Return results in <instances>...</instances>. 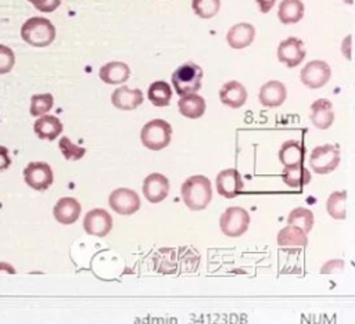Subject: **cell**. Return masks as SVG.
<instances>
[{
    "instance_id": "obj_1",
    "label": "cell",
    "mask_w": 355,
    "mask_h": 324,
    "mask_svg": "<svg viewBox=\"0 0 355 324\" xmlns=\"http://www.w3.org/2000/svg\"><path fill=\"white\" fill-rule=\"evenodd\" d=\"M182 199L191 210L205 209L212 199V188L208 177L196 174L187 177L180 188Z\"/></svg>"
},
{
    "instance_id": "obj_2",
    "label": "cell",
    "mask_w": 355,
    "mask_h": 324,
    "mask_svg": "<svg viewBox=\"0 0 355 324\" xmlns=\"http://www.w3.org/2000/svg\"><path fill=\"white\" fill-rule=\"evenodd\" d=\"M21 37L29 46L46 47L55 39V26L47 18L32 17L22 24Z\"/></svg>"
},
{
    "instance_id": "obj_3",
    "label": "cell",
    "mask_w": 355,
    "mask_h": 324,
    "mask_svg": "<svg viewBox=\"0 0 355 324\" xmlns=\"http://www.w3.org/2000/svg\"><path fill=\"white\" fill-rule=\"evenodd\" d=\"M202 69L200 65L187 61L178 66L172 73V84L179 96L196 93L201 89Z\"/></svg>"
},
{
    "instance_id": "obj_4",
    "label": "cell",
    "mask_w": 355,
    "mask_h": 324,
    "mask_svg": "<svg viewBox=\"0 0 355 324\" xmlns=\"http://www.w3.org/2000/svg\"><path fill=\"white\" fill-rule=\"evenodd\" d=\"M172 126L164 119H153L147 122L140 132L141 144L151 151H159L171 143Z\"/></svg>"
},
{
    "instance_id": "obj_5",
    "label": "cell",
    "mask_w": 355,
    "mask_h": 324,
    "mask_svg": "<svg viewBox=\"0 0 355 324\" xmlns=\"http://www.w3.org/2000/svg\"><path fill=\"white\" fill-rule=\"evenodd\" d=\"M250 215L241 206H229L219 219L220 231L230 238L243 235L248 230Z\"/></svg>"
},
{
    "instance_id": "obj_6",
    "label": "cell",
    "mask_w": 355,
    "mask_h": 324,
    "mask_svg": "<svg viewBox=\"0 0 355 324\" xmlns=\"http://www.w3.org/2000/svg\"><path fill=\"white\" fill-rule=\"evenodd\" d=\"M340 163V151L336 145L323 144L316 145L309 156L311 169L318 174H327L333 172Z\"/></svg>"
},
{
    "instance_id": "obj_7",
    "label": "cell",
    "mask_w": 355,
    "mask_h": 324,
    "mask_svg": "<svg viewBox=\"0 0 355 324\" xmlns=\"http://www.w3.org/2000/svg\"><path fill=\"white\" fill-rule=\"evenodd\" d=\"M25 183L37 191L47 190L54 180L53 170L46 162H29L24 169Z\"/></svg>"
},
{
    "instance_id": "obj_8",
    "label": "cell",
    "mask_w": 355,
    "mask_h": 324,
    "mask_svg": "<svg viewBox=\"0 0 355 324\" xmlns=\"http://www.w3.org/2000/svg\"><path fill=\"white\" fill-rule=\"evenodd\" d=\"M108 205L114 212L122 216L133 215L140 208V198L130 188H116L108 197Z\"/></svg>"
},
{
    "instance_id": "obj_9",
    "label": "cell",
    "mask_w": 355,
    "mask_h": 324,
    "mask_svg": "<svg viewBox=\"0 0 355 324\" xmlns=\"http://www.w3.org/2000/svg\"><path fill=\"white\" fill-rule=\"evenodd\" d=\"M331 76V69L327 62L313 60L301 69V82L309 89H319L324 86Z\"/></svg>"
},
{
    "instance_id": "obj_10",
    "label": "cell",
    "mask_w": 355,
    "mask_h": 324,
    "mask_svg": "<svg viewBox=\"0 0 355 324\" xmlns=\"http://www.w3.org/2000/svg\"><path fill=\"white\" fill-rule=\"evenodd\" d=\"M305 47L304 42L298 37H287L282 40L277 46V60L288 68H294L302 62L305 58Z\"/></svg>"
},
{
    "instance_id": "obj_11",
    "label": "cell",
    "mask_w": 355,
    "mask_h": 324,
    "mask_svg": "<svg viewBox=\"0 0 355 324\" xmlns=\"http://www.w3.org/2000/svg\"><path fill=\"white\" fill-rule=\"evenodd\" d=\"M83 228L90 235L105 237L112 228V217L105 209H92L83 219Z\"/></svg>"
},
{
    "instance_id": "obj_12",
    "label": "cell",
    "mask_w": 355,
    "mask_h": 324,
    "mask_svg": "<svg viewBox=\"0 0 355 324\" xmlns=\"http://www.w3.org/2000/svg\"><path fill=\"white\" fill-rule=\"evenodd\" d=\"M143 194L151 204H158L168 197L169 180L161 173H151L143 181Z\"/></svg>"
},
{
    "instance_id": "obj_13",
    "label": "cell",
    "mask_w": 355,
    "mask_h": 324,
    "mask_svg": "<svg viewBox=\"0 0 355 324\" xmlns=\"http://www.w3.org/2000/svg\"><path fill=\"white\" fill-rule=\"evenodd\" d=\"M244 188L241 174L236 169H225L216 176V190L225 198H234Z\"/></svg>"
},
{
    "instance_id": "obj_14",
    "label": "cell",
    "mask_w": 355,
    "mask_h": 324,
    "mask_svg": "<svg viewBox=\"0 0 355 324\" xmlns=\"http://www.w3.org/2000/svg\"><path fill=\"white\" fill-rule=\"evenodd\" d=\"M143 91L140 89H129L128 86H121L111 94V102L115 108L122 111H130L143 104Z\"/></svg>"
},
{
    "instance_id": "obj_15",
    "label": "cell",
    "mask_w": 355,
    "mask_h": 324,
    "mask_svg": "<svg viewBox=\"0 0 355 324\" xmlns=\"http://www.w3.org/2000/svg\"><path fill=\"white\" fill-rule=\"evenodd\" d=\"M258 97H259V102L263 107L275 108V107H280L284 102L287 97V90L282 82L269 80L261 86Z\"/></svg>"
},
{
    "instance_id": "obj_16",
    "label": "cell",
    "mask_w": 355,
    "mask_h": 324,
    "mask_svg": "<svg viewBox=\"0 0 355 324\" xmlns=\"http://www.w3.org/2000/svg\"><path fill=\"white\" fill-rule=\"evenodd\" d=\"M82 212V206L78 199L72 197H64L57 201L53 208V215L55 220L61 224H72L78 220Z\"/></svg>"
},
{
    "instance_id": "obj_17",
    "label": "cell",
    "mask_w": 355,
    "mask_h": 324,
    "mask_svg": "<svg viewBox=\"0 0 355 324\" xmlns=\"http://www.w3.org/2000/svg\"><path fill=\"white\" fill-rule=\"evenodd\" d=\"M311 122L318 129H329L333 125L334 120V112H333V104L327 98H318L311 105V114H309Z\"/></svg>"
},
{
    "instance_id": "obj_18",
    "label": "cell",
    "mask_w": 355,
    "mask_h": 324,
    "mask_svg": "<svg viewBox=\"0 0 355 324\" xmlns=\"http://www.w3.org/2000/svg\"><path fill=\"white\" fill-rule=\"evenodd\" d=\"M254 37H255V28L248 22H239L233 25L226 35L227 44L234 50L248 47L252 43Z\"/></svg>"
},
{
    "instance_id": "obj_19",
    "label": "cell",
    "mask_w": 355,
    "mask_h": 324,
    "mask_svg": "<svg viewBox=\"0 0 355 324\" xmlns=\"http://www.w3.org/2000/svg\"><path fill=\"white\" fill-rule=\"evenodd\" d=\"M219 100L230 108H240L247 101V89L237 80L226 82L219 90Z\"/></svg>"
},
{
    "instance_id": "obj_20",
    "label": "cell",
    "mask_w": 355,
    "mask_h": 324,
    "mask_svg": "<svg viewBox=\"0 0 355 324\" xmlns=\"http://www.w3.org/2000/svg\"><path fill=\"white\" fill-rule=\"evenodd\" d=\"M98 76L107 84H121L129 79L130 68L122 61H111L100 68Z\"/></svg>"
},
{
    "instance_id": "obj_21",
    "label": "cell",
    "mask_w": 355,
    "mask_h": 324,
    "mask_svg": "<svg viewBox=\"0 0 355 324\" xmlns=\"http://www.w3.org/2000/svg\"><path fill=\"white\" fill-rule=\"evenodd\" d=\"M36 136L42 140H55L62 132L61 120L54 115H40L33 123Z\"/></svg>"
},
{
    "instance_id": "obj_22",
    "label": "cell",
    "mask_w": 355,
    "mask_h": 324,
    "mask_svg": "<svg viewBox=\"0 0 355 324\" xmlns=\"http://www.w3.org/2000/svg\"><path fill=\"white\" fill-rule=\"evenodd\" d=\"M178 108L184 118L197 119L205 112V100L196 93L184 94L180 96V100L178 101Z\"/></svg>"
},
{
    "instance_id": "obj_23",
    "label": "cell",
    "mask_w": 355,
    "mask_h": 324,
    "mask_svg": "<svg viewBox=\"0 0 355 324\" xmlns=\"http://www.w3.org/2000/svg\"><path fill=\"white\" fill-rule=\"evenodd\" d=\"M282 179L288 187L301 188L306 186L312 177H311V172L302 165V162H300V163L284 166L282 172Z\"/></svg>"
},
{
    "instance_id": "obj_24",
    "label": "cell",
    "mask_w": 355,
    "mask_h": 324,
    "mask_svg": "<svg viewBox=\"0 0 355 324\" xmlns=\"http://www.w3.org/2000/svg\"><path fill=\"white\" fill-rule=\"evenodd\" d=\"M304 3L301 0H282L277 10L279 21L284 25L297 24L304 17Z\"/></svg>"
},
{
    "instance_id": "obj_25",
    "label": "cell",
    "mask_w": 355,
    "mask_h": 324,
    "mask_svg": "<svg viewBox=\"0 0 355 324\" xmlns=\"http://www.w3.org/2000/svg\"><path fill=\"white\" fill-rule=\"evenodd\" d=\"M304 154H305V148L301 141L288 140V141H284L279 150V161L284 166L300 163L304 161Z\"/></svg>"
},
{
    "instance_id": "obj_26",
    "label": "cell",
    "mask_w": 355,
    "mask_h": 324,
    "mask_svg": "<svg viewBox=\"0 0 355 324\" xmlns=\"http://www.w3.org/2000/svg\"><path fill=\"white\" fill-rule=\"evenodd\" d=\"M276 242L280 246H305L308 244L306 233H304L300 227L290 226L283 227L276 237Z\"/></svg>"
},
{
    "instance_id": "obj_27",
    "label": "cell",
    "mask_w": 355,
    "mask_h": 324,
    "mask_svg": "<svg viewBox=\"0 0 355 324\" xmlns=\"http://www.w3.org/2000/svg\"><path fill=\"white\" fill-rule=\"evenodd\" d=\"M147 97L155 107H166L172 98V89L164 80L153 82L147 90Z\"/></svg>"
},
{
    "instance_id": "obj_28",
    "label": "cell",
    "mask_w": 355,
    "mask_h": 324,
    "mask_svg": "<svg viewBox=\"0 0 355 324\" xmlns=\"http://www.w3.org/2000/svg\"><path fill=\"white\" fill-rule=\"evenodd\" d=\"M287 224L300 227L304 233L308 234L313 227V213L311 209L304 208V206L295 208L288 213Z\"/></svg>"
},
{
    "instance_id": "obj_29",
    "label": "cell",
    "mask_w": 355,
    "mask_h": 324,
    "mask_svg": "<svg viewBox=\"0 0 355 324\" xmlns=\"http://www.w3.org/2000/svg\"><path fill=\"white\" fill-rule=\"evenodd\" d=\"M347 192L345 191H334L330 194L326 202V209L333 219L344 220L347 216Z\"/></svg>"
},
{
    "instance_id": "obj_30",
    "label": "cell",
    "mask_w": 355,
    "mask_h": 324,
    "mask_svg": "<svg viewBox=\"0 0 355 324\" xmlns=\"http://www.w3.org/2000/svg\"><path fill=\"white\" fill-rule=\"evenodd\" d=\"M54 104V97L50 93H44V94H33L31 97V108H29V114L32 116H40L47 114Z\"/></svg>"
},
{
    "instance_id": "obj_31",
    "label": "cell",
    "mask_w": 355,
    "mask_h": 324,
    "mask_svg": "<svg viewBox=\"0 0 355 324\" xmlns=\"http://www.w3.org/2000/svg\"><path fill=\"white\" fill-rule=\"evenodd\" d=\"M191 8L196 15L208 19L218 14L220 8V0H193Z\"/></svg>"
},
{
    "instance_id": "obj_32",
    "label": "cell",
    "mask_w": 355,
    "mask_h": 324,
    "mask_svg": "<svg viewBox=\"0 0 355 324\" xmlns=\"http://www.w3.org/2000/svg\"><path fill=\"white\" fill-rule=\"evenodd\" d=\"M58 147H60V150H61V152H62V155L67 161H78V159L83 158V155L86 154V150L83 147H79V145L73 144L71 141V138L67 137V136L60 138Z\"/></svg>"
},
{
    "instance_id": "obj_33",
    "label": "cell",
    "mask_w": 355,
    "mask_h": 324,
    "mask_svg": "<svg viewBox=\"0 0 355 324\" xmlns=\"http://www.w3.org/2000/svg\"><path fill=\"white\" fill-rule=\"evenodd\" d=\"M15 64L14 51L4 44H0V75L8 73Z\"/></svg>"
},
{
    "instance_id": "obj_34",
    "label": "cell",
    "mask_w": 355,
    "mask_h": 324,
    "mask_svg": "<svg viewBox=\"0 0 355 324\" xmlns=\"http://www.w3.org/2000/svg\"><path fill=\"white\" fill-rule=\"evenodd\" d=\"M35 6L36 10L42 12H53L61 4V0H28Z\"/></svg>"
},
{
    "instance_id": "obj_35",
    "label": "cell",
    "mask_w": 355,
    "mask_h": 324,
    "mask_svg": "<svg viewBox=\"0 0 355 324\" xmlns=\"http://www.w3.org/2000/svg\"><path fill=\"white\" fill-rule=\"evenodd\" d=\"M343 267H344L343 260L336 259V260H330V262H327V263L320 269V273H333V270L340 271Z\"/></svg>"
},
{
    "instance_id": "obj_36",
    "label": "cell",
    "mask_w": 355,
    "mask_h": 324,
    "mask_svg": "<svg viewBox=\"0 0 355 324\" xmlns=\"http://www.w3.org/2000/svg\"><path fill=\"white\" fill-rule=\"evenodd\" d=\"M11 165V158L8 155V150L4 145H0V172L6 170Z\"/></svg>"
},
{
    "instance_id": "obj_37",
    "label": "cell",
    "mask_w": 355,
    "mask_h": 324,
    "mask_svg": "<svg viewBox=\"0 0 355 324\" xmlns=\"http://www.w3.org/2000/svg\"><path fill=\"white\" fill-rule=\"evenodd\" d=\"M255 1L259 7V11L263 12V14L269 12L272 10V7L275 6V3H276V0H255Z\"/></svg>"
},
{
    "instance_id": "obj_38",
    "label": "cell",
    "mask_w": 355,
    "mask_h": 324,
    "mask_svg": "<svg viewBox=\"0 0 355 324\" xmlns=\"http://www.w3.org/2000/svg\"><path fill=\"white\" fill-rule=\"evenodd\" d=\"M345 3H348V4H352V0H344Z\"/></svg>"
}]
</instances>
